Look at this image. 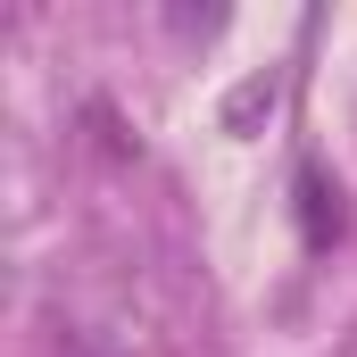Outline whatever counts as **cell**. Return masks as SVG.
Here are the masks:
<instances>
[{
  "label": "cell",
  "instance_id": "obj_2",
  "mask_svg": "<svg viewBox=\"0 0 357 357\" xmlns=\"http://www.w3.org/2000/svg\"><path fill=\"white\" fill-rule=\"evenodd\" d=\"M274 100H282V84L274 75H250V84L225 100V133H258V116H274Z\"/></svg>",
  "mask_w": 357,
  "mask_h": 357
},
{
  "label": "cell",
  "instance_id": "obj_1",
  "mask_svg": "<svg viewBox=\"0 0 357 357\" xmlns=\"http://www.w3.org/2000/svg\"><path fill=\"white\" fill-rule=\"evenodd\" d=\"M291 216H299V241H307V250H333V241L349 233V191L324 175L316 158H299V167H291Z\"/></svg>",
  "mask_w": 357,
  "mask_h": 357
}]
</instances>
